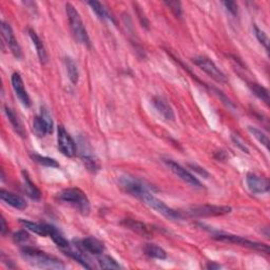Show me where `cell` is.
Returning a JSON list of instances; mask_svg holds the SVG:
<instances>
[{
    "instance_id": "cell-1",
    "label": "cell",
    "mask_w": 270,
    "mask_h": 270,
    "mask_svg": "<svg viewBox=\"0 0 270 270\" xmlns=\"http://www.w3.org/2000/svg\"><path fill=\"white\" fill-rule=\"evenodd\" d=\"M21 256L28 264L41 269H65L66 265L62 261L46 252L32 247H25L21 249Z\"/></svg>"
},
{
    "instance_id": "cell-2",
    "label": "cell",
    "mask_w": 270,
    "mask_h": 270,
    "mask_svg": "<svg viewBox=\"0 0 270 270\" xmlns=\"http://www.w3.org/2000/svg\"><path fill=\"white\" fill-rule=\"evenodd\" d=\"M66 12L70 23V29L72 31V34L76 41L86 46H91V41L88 32L86 30V27L84 25V21L81 17V15L77 12L75 7L71 4H66Z\"/></svg>"
},
{
    "instance_id": "cell-3",
    "label": "cell",
    "mask_w": 270,
    "mask_h": 270,
    "mask_svg": "<svg viewBox=\"0 0 270 270\" xmlns=\"http://www.w3.org/2000/svg\"><path fill=\"white\" fill-rule=\"evenodd\" d=\"M60 201L72 205L84 216H88L91 210L90 201L86 193L79 188H68L58 193Z\"/></svg>"
},
{
    "instance_id": "cell-4",
    "label": "cell",
    "mask_w": 270,
    "mask_h": 270,
    "mask_svg": "<svg viewBox=\"0 0 270 270\" xmlns=\"http://www.w3.org/2000/svg\"><path fill=\"white\" fill-rule=\"evenodd\" d=\"M141 202H144L146 205H148L150 208L155 210L157 213L162 214L165 218L169 220H181L184 218V214L180 211L172 209L169 206H167L163 201L158 200L156 196H154L152 193L150 192V190L142 193L141 196L138 198Z\"/></svg>"
},
{
    "instance_id": "cell-5",
    "label": "cell",
    "mask_w": 270,
    "mask_h": 270,
    "mask_svg": "<svg viewBox=\"0 0 270 270\" xmlns=\"http://www.w3.org/2000/svg\"><path fill=\"white\" fill-rule=\"evenodd\" d=\"M232 211L229 206L218 205H196L186 210V214L191 218H207V217H221Z\"/></svg>"
},
{
    "instance_id": "cell-6",
    "label": "cell",
    "mask_w": 270,
    "mask_h": 270,
    "mask_svg": "<svg viewBox=\"0 0 270 270\" xmlns=\"http://www.w3.org/2000/svg\"><path fill=\"white\" fill-rule=\"evenodd\" d=\"M214 240H217L219 242H224V243H231V244H236L240 246H244V247H248L250 249H255L259 250L266 253V255H269V247L268 245L263 244V243H259V242H253L250 240L245 239L243 236L240 235H234V234H216L213 236Z\"/></svg>"
},
{
    "instance_id": "cell-7",
    "label": "cell",
    "mask_w": 270,
    "mask_h": 270,
    "mask_svg": "<svg viewBox=\"0 0 270 270\" xmlns=\"http://www.w3.org/2000/svg\"><path fill=\"white\" fill-rule=\"evenodd\" d=\"M193 62L195 66H197L202 71H204L206 74L210 76L216 82L220 84L227 83L226 75L222 72L219 67L210 58L205 56H197L193 58Z\"/></svg>"
},
{
    "instance_id": "cell-8",
    "label": "cell",
    "mask_w": 270,
    "mask_h": 270,
    "mask_svg": "<svg viewBox=\"0 0 270 270\" xmlns=\"http://www.w3.org/2000/svg\"><path fill=\"white\" fill-rule=\"evenodd\" d=\"M33 132L38 137H45L46 134L53 131V120L52 116L45 107H42L41 115L36 116L33 121Z\"/></svg>"
},
{
    "instance_id": "cell-9",
    "label": "cell",
    "mask_w": 270,
    "mask_h": 270,
    "mask_svg": "<svg viewBox=\"0 0 270 270\" xmlns=\"http://www.w3.org/2000/svg\"><path fill=\"white\" fill-rule=\"evenodd\" d=\"M57 145L60 152L67 157H73L76 154V142L62 125L57 128Z\"/></svg>"
},
{
    "instance_id": "cell-10",
    "label": "cell",
    "mask_w": 270,
    "mask_h": 270,
    "mask_svg": "<svg viewBox=\"0 0 270 270\" xmlns=\"http://www.w3.org/2000/svg\"><path fill=\"white\" fill-rule=\"evenodd\" d=\"M164 163L170 169L171 172H173L178 178H180L182 181H185L186 184H188L189 186H191L193 188H198V189L203 188L202 182L198 180L194 176H192V174L190 173L188 170H186L184 167L180 166L177 162H174L172 160H168V158H167V160H164Z\"/></svg>"
},
{
    "instance_id": "cell-11",
    "label": "cell",
    "mask_w": 270,
    "mask_h": 270,
    "mask_svg": "<svg viewBox=\"0 0 270 270\" xmlns=\"http://www.w3.org/2000/svg\"><path fill=\"white\" fill-rule=\"evenodd\" d=\"M120 184L127 193L137 198H139L142 193H145L149 190V188L141 180L128 176L122 177L120 179Z\"/></svg>"
},
{
    "instance_id": "cell-12",
    "label": "cell",
    "mask_w": 270,
    "mask_h": 270,
    "mask_svg": "<svg viewBox=\"0 0 270 270\" xmlns=\"http://www.w3.org/2000/svg\"><path fill=\"white\" fill-rule=\"evenodd\" d=\"M1 34L3 41L5 42L7 47L11 50L12 54L14 56L19 59L22 56V52H21V47L17 42V39L15 37L14 32L11 28L9 23H6L4 21H1Z\"/></svg>"
},
{
    "instance_id": "cell-13",
    "label": "cell",
    "mask_w": 270,
    "mask_h": 270,
    "mask_svg": "<svg viewBox=\"0 0 270 270\" xmlns=\"http://www.w3.org/2000/svg\"><path fill=\"white\" fill-rule=\"evenodd\" d=\"M246 184L252 193L262 194L269 191V180L266 178L260 177L256 173H248L246 177Z\"/></svg>"
},
{
    "instance_id": "cell-14",
    "label": "cell",
    "mask_w": 270,
    "mask_h": 270,
    "mask_svg": "<svg viewBox=\"0 0 270 270\" xmlns=\"http://www.w3.org/2000/svg\"><path fill=\"white\" fill-rule=\"evenodd\" d=\"M79 153H81L82 160L87 168L93 172L98 170L99 167L96 158H95L89 142H87L86 138H79Z\"/></svg>"
},
{
    "instance_id": "cell-15",
    "label": "cell",
    "mask_w": 270,
    "mask_h": 270,
    "mask_svg": "<svg viewBox=\"0 0 270 270\" xmlns=\"http://www.w3.org/2000/svg\"><path fill=\"white\" fill-rule=\"evenodd\" d=\"M11 82H12V87L14 89V92L16 94V96H17V98L19 99V101L26 108L31 107V98L25 88V85H23L20 74L17 72L13 73L11 77Z\"/></svg>"
},
{
    "instance_id": "cell-16",
    "label": "cell",
    "mask_w": 270,
    "mask_h": 270,
    "mask_svg": "<svg viewBox=\"0 0 270 270\" xmlns=\"http://www.w3.org/2000/svg\"><path fill=\"white\" fill-rule=\"evenodd\" d=\"M77 246L85 252H89L94 256H100L105 251L104 243L93 236L86 237L81 242H77Z\"/></svg>"
},
{
    "instance_id": "cell-17",
    "label": "cell",
    "mask_w": 270,
    "mask_h": 270,
    "mask_svg": "<svg viewBox=\"0 0 270 270\" xmlns=\"http://www.w3.org/2000/svg\"><path fill=\"white\" fill-rule=\"evenodd\" d=\"M152 104L156 111L160 113L164 120L167 122H173L174 118H176V115H174V111L170 104L167 101L164 97L162 96H154L152 98Z\"/></svg>"
},
{
    "instance_id": "cell-18",
    "label": "cell",
    "mask_w": 270,
    "mask_h": 270,
    "mask_svg": "<svg viewBox=\"0 0 270 270\" xmlns=\"http://www.w3.org/2000/svg\"><path fill=\"white\" fill-rule=\"evenodd\" d=\"M0 197H1V200L6 203L7 205H10L11 207L18 209V210H23L27 208V202L23 197H21L20 195L15 194L13 192L7 191L5 189H1L0 190Z\"/></svg>"
},
{
    "instance_id": "cell-19",
    "label": "cell",
    "mask_w": 270,
    "mask_h": 270,
    "mask_svg": "<svg viewBox=\"0 0 270 270\" xmlns=\"http://www.w3.org/2000/svg\"><path fill=\"white\" fill-rule=\"evenodd\" d=\"M122 224L126 227L128 228L130 230H132V231L136 232L140 235H144V236H150L151 234H152V231H151V229L144 223H141V222L139 221H136V220H133V219H125Z\"/></svg>"
},
{
    "instance_id": "cell-20",
    "label": "cell",
    "mask_w": 270,
    "mask_h": 270,
    "mask_svg": "<svg viewBox=\"0 0 270 270\" xmlns=\"http://www.w3.org/2000/svg\"><path fill=\"white\" fill-rule=\"evenodd\" d=\"M4 112H5L7 120H9L10 124L12 125L13 129L15 130V132L17 133L19 136L26 137L27 136V131L25 130V127H23V125L20 122L17 114L14 112V110H12L11 108H9L7 106H5L4 107Z\"/></svg>"
},
{
    "instance_id": "cell-21",
    "label": "cell",
    "mask_w": 270,
    "mask_h": 270,
    "mask_svg": "<svg viewBox=\"0 0 270 270\" xmlns=\"http://www.w3.org/2000/svg\"><path fill=\"white\" fill-rule=\"evenodd\" d=\"M22 179H23V187H25V191L28 196H30L32 200L38 201L41 200L42 192L39 190L33 181L31 180L29 174L27 171H22Z\"/></svg>"
},
{
    "instance_id": "cell-22",
    "label": "cell",
    "mask_w": 270,
    "mask_h": 270,
    "mask_svg": "<svg viewBox=\"0 0 270 270\" xmlns=\"http://www.w3.org/2000/svg\"><path fill=\"white\" fill-rule=\"evenodd\" d=\"M28 33H29V36L31 38L32 43H33V45L35 46L39 59H41V61L43 63H45L47 61V54H46L45 47V45H44V44L42 42V39L39 38V36L36 34V32L34 30L29 29Z\"/></svg>"
},
{
    "instance_id": "cell-23",
    "label": "cell",
    "mask_w": 270,
    "mask_h": 270,
    "mask_svg": "<svg viewBox=\"0 0 270 270\" xmlns=\"http://www.w3.org/2000/svg\"><path fill=\"white\" fill-rule=\"evenodd\" d=\"M19 222L23 227L30 230V231L34 232L35 234L41 236H49V225L47 224H38L27 220H20Z\"/></svg>"
},
{
    "instance_id": "cell-24",
    "label": "cell",
    "mask_w": 270,
    "mask_h": 270,
    "mask_svg": "<svg viewBox=\"0 0 270 270\" xmlns=\"http://www.w3.org/2000/svg\"><path fill=\"white\" fill-rule=\"evenodd\" d=\"M49 236L61 250L68 248L70 246V243L66 240V237L61 234V232L56 227L52 225H49Z\"/></svg>"
},
{
    "instance_id": "cell-25",
    "label": "cell",
    "mask_w": 270,
    "mask_h": 270,
    "mask_svg": "<svg viewBox=\"0 0 270 270\" xmlns=\"http://www.w3.org/2000/svg\"><path fill=\"white\" fill-rule=\"evenodd\" d=\"M144 252L146 256L152 259H157V260L167 259L166 251L162 247H160V246H157L155 244H146V246L144 247Z\"/></svg>"
},
{
    "instance_id": "cell-26",
    "label": "cell",
    "mask_w": 270,
    "mask_h": 270,
    "mask_svg": "<svg viewBox=\"0 0 270 270\" xmlns=\"http://www.w3.org/2000/svg\"><path fill=\"white\" fill-rule=\"evenodd\" d=\"M88 4L90 5V7L93 10V12L97 15V17L100 20L113 21L112 16L110 15V13L107 11L106 7L102 5L100 2H98V1H88Z\"/></svg>"
},
{
    "instance_id": "cell-27",
    "label": "cell",
    "mask_w": 270,
    "mask_h": 270,
    "mask_svg": "<svg viewBox=\"0 0 270 270\" xmlns=\"http://www.w3.org/2000/svg\"><path fill=\"white\" fill-rule=\"evenodd\" d=\"M65 66H66L67 73H68V76L70 78L71 83H72L73 85H76L78 83V79H79V72H78L76 63L74 62V60L72 58L66 57L65 58Z\"/></svg>"
},
{
    "instance_id": "cell-28",
    "label": "cell",
    "mask_w": 270,
    "mask_h": 270,
    "mask_svg": "<svg viewBox=\"0 0 270 270\" xmlns=\"http://www.w3.org/2000/svg\"><path fill=\"white\" fill-rule=\"evenodd\" d=\"M249 88L257 97H259L262 101H264L265 104H269V92L265 87L257 83H251L249 84Z\"/></svg>"
},
{
    "instance_id": "cell-29",
    "label": "cell",
    "mask_w": 270,
    "mask_h": 270,
    "mask_svg": "<svg viewBox=\"0 0 270 270\" xmlns=\"http://www.w3.org/2000/svg\"><path fill=\"white\" fill-rule=\"evenodd\" d=\"M98 265L101 269H121L122 266L112 257L102 256L98 258Z\"/></svg>"
},
{
    "instance_id": "cell-30",
    "label": "cell",
    "mask_w": 270,
    "mask_h": 270,
    "mask_svg": "<svg viewBox=\"0 0 270 270\" xmlns=\"http://www.w3.org/2000/svg\"><path fill=\"white\" fill-rule=\"evenodd\" d=\"M248 131L253 135V137H256L259 140L260 144H262L266 149H268L269 138L265 132H263L262 130L256 128V127H252V126H248Z\"/></svg>"
},
{
    "instance_id": "cell-31",
    "label": "cell",
    "mask_w": 270,
    "mask_h": 270,
    "mask_svg": "<svg viewBox=\"0 0 270 270\" xmlns=\"http://www.w3.org/2000/svg\"><path fill=\"white\" fill-rule=\"evenodd\" d=\"M31 157H32V160L38 163L39 165H43L45 167H51V168H57V167H59V164L51 157L42 156V155H38V154H31Z\"/></svg>"
},
{
    "instance_id": "cell-32",
    "label": "cell",
    "mask_w": 270,
    "mask_h": 270,
    "mask_svg": "<svg viewBox=\"0 0 270 270\" xmlns=\"http://www.w3.org/2000/svg\"><path fill=\"white\" fill-rule=\"evenodd\" d=\"M253 29H255V33H256V36L258 38V41L260 42V44L263 45L265 47V50L268 51V45H269V39H268V36L267 34L265 33L264 31H262L261 29L258 28V26H253Z\"/></svg>"
},
{
    "instance_id": "cell-33",
    "label": "cell",
    "mask_w": 270,
    "mask_h": 270,
    "mask_svg": "<svg viewBox=\"0 0 270 270\" xmlns=\"http://www.w3.org/2000/svg\"><path fill=\"white\" fill-rule=\"evenodd\" d=\"M165 4L169 7L171 12L177 16V17L180 18L182 15V7L181 3L180 1H165Z\"/></svg>"
},
{
    "instance_id": "cell-34",
    "label": "cell",
    "mask_w": 270,
    "mask_h": 270,
    "mask_svg": "<svg viewBox=\"0 0 270 270\" xmlns=\"http://www.w3.org/2000/svg\"><path fill=\"white\" fill-rule=\"evenodd\" d=\"M134 7H135V11H136V14H137V17H138V20L140 22V25L142 27H144L145 29L149 30V25H150V23H149L148 18L146 17V15H145L144 11L141 10V7L137 3L134 4Z\"/></svg>"
},
{
    "instance_id": "cell-35",
    "label": "cell",
    "mask_w": 270,
    "mask_h": 270,
    "mask_svg": "<svg viewBox=\"0 0 270 270\" xmlns=\"http://www.w3.org/2000/svg\"><path fill=\"white\" fill-rule=\"evenodd\" d=\"M13 240L15 243H17V244L25 243L26 241L29 240V234L25 231V230H20V231L14 233Z\"/></svg>"
},
{
    "instance_id": "cell-36",
    "label": "cell",
    "mask_w": 270,
    "mask_h": 270,
    "mask_svg": "<svg viewBox=\"0 0 270 270\" xmlns=\"http://www.w3.org/2000/svg\"><path fill=\"white\" fill-rule=\"evenodd\" d=\"M231 138H232V140H233V142H234V145H235V146H237V147H239V148H240V149L243 151L244 153H247V154L249 153V149H248L247 147H246V145L244 144V142L242 141V139H241L240 137H237L236 135L232 134Z\"/></svg>"
},
{
    "instance_id": "cell-37",
    "label": "cell",
    "mask_w": 270,
    "mask_h": 270,
    "mask_svg": "<svg viewBox=\"0 0 270 270\" xmlns=\"http://www.w3.org/2000/svg\"><path fill=\"white\" fill-rule=\"evenodd\" d=\"M223 4L225 5L226 10L230 14H232L233 16H235L237 14V4H236V2H234V1H224Z\"/></svg>"
},
{
    "instance_id": "cell-38",
    "label": "cell",
    "mask_w": 270,
    "mask_h": 270,
    "mask_svg": "<svg viewBox=\"0 0 270 270\" xmlns=\"http://www.w3.org/2000/svg\"><path fill=\"white\" fill-rule=\"evenodd\" d=\"M0 231H1L2 235H6L7 231H9V226H7L5 219L1 217V227H0Z\"/></svg>"
},
{
    "instance_id": "cell-39",
    "label": "cell",
    "mask_w": 270,
    "mask_h": 270,
    "mask_svg": "<svg viewBox=\"0 0 270 270\" xmlns=\"http://www.w3.org/2000/svg\"><path fill=\"white\" fill-rule=\"evenodd\" d=\"M192 167V168H193V170L194 171H197L198 173H200L201 174V176H203V177H208L209 176V174L207 173V172H206L203 168H201V167H197V166H191Z\"/></svg>"
},
{
    "instance_id": "cell-40",
    "label": "cell",
    "mask_w": 270,
    "mask_h": 270,
    "mask_svg": "<svg viewBox=\"0 0 270 270\" xmlns=\"http://www.w3.org/2000/svg\"><path fill=\"white\" fill-rule=\"evenodd\" d=\"M222 266L220 264H217L216 262H209V263L207 264V266H206V268L208 269H220Z\"/></svg>"
}]
</instances>
